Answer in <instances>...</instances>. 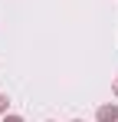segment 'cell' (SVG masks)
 <instances>
[{"instance_id": "6", "label": "cell", "mask_w": 118, "mask_h": 122, "mask_svg": "<svg viewBox=\"0 0 118 122\" xmlns=\"http://www.w3.org/2000/svg\"><path fill=\"white\" fill-rule=\"evenodd\" d=\"M46 122H53V119H46Z\"/></svg>"}, {"instance_id": "2", "label": "cell", "mask_w": 118, "mask_h": 122, "mask_svg": "<svg viewBox=\"0 0 118 122\" xmlns=\"http://www.w3.org/2000/svg\"><path fill=\"white\" fill-rule=\"evenodd\" d=\"M7 112H10V96L0 92V116H7Z\"/></svg>"}, {"instance_id": "3", "label": "cell", "mask_w": 118, "mask_h": 122, "mask_svg": "<svg viewBox=\"0 0 118 122\" xmlns=\"http://www.w3.org/2000/svg\"><path fill=\"white\" fill-rule=\"evenodd\" d=\"M3 122H23V116H13V112H7V116H3Z\"/></svg>"}, {"instance_id": "4", "label": "cell", "mask_w": 118, "mask_h": 122, "mask_svg": "<svg viewBox=\"0 0 118 122\" xmlns=\"http://www.w3.org/2000/svg\"><path fill=\"white\" fill-rule=\"evenodd\" d=\"M112 92H115V96H118V79H115V86H112Z\"/></svg>"}, {"instance_id": "5", "label": "cell", "mask_w": 118, "mask_h": 122, "mask_svg": "<svg viewBox=\"0 0 118 122\" xmlns=\"http://www.w3.org/2000/svg\"><path fill=\"white\" fill-rule=\"evenodd\" d=\"M72 122H82V119H72Z\"/></svg>"}, {"instance_id": "1", "label": "cell", "mask_w": 118, "mask_h": 122, "mask_svg": "<svg viewBox=\"0 0 118 122\" xmlns=\"http://www.w3.org/2000/svg\"><path fill=\"white\" fill-rule=\"evenodd\" d=\"M95 122H118V106L115 102H102L95 109Z\"/></svg>"}]
</instances>
